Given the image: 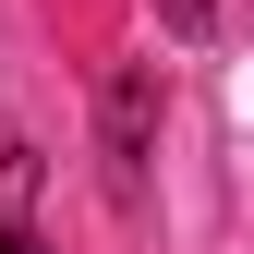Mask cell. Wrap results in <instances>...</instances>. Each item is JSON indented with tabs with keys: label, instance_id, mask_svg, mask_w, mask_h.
Instances as JSON below:
<instances>
[{
	"label": "cell",
	"instance_id": "1",
	"mask_svg": "<svg viewBox=\"0 0 254 254\" xmlns=\"http://www.w3.org/2000/svg\"><path fill=\"white\" fill-rule=\"evenodd\" d=\"M145 133H157V73L133 61V73H109V97H97V145H109V194L121 206H145Z\"/></svg>",
	"mask_w": 254,
	"mask_h": 254
},
{
	"label": "cell",
	"instance_id": "2",
	"mask_svg": "<svg viewBox=\"0 0 254 254\" xmlns=\"http://www.w3.org/2000/svg\"><path fill=\"white\" fill-rule=\"evenodd\" d=\"M0 254H49V230H37V145H0Z\"/></svg>",
	"mask_w": 254,
	"mask_h": 254
},
{
	"label": "cell",
	"instance_id": "3",
	"mask_svg": "<svg viewBox=\"0 0 254 254\" xmlns=\"http://www.w3.org/2000/svg\"><path fill=\"white\" fill-rule=\"evenodd\" d=\"M157 24L170 37H218V0H157Z\"/></svg>",
	"mask_w": 254,
	"mask_h": 254
}]
</instances>
